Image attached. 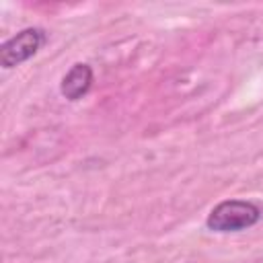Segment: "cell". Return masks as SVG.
Returning <instances> with one entry per match:
<instances>
[{"label":"cell","mask_w":263,"mask_h":263,"mask_svg":"<svg viewBox=\"0 0 263 263\" xmlns=\"http://www.w3.org/2000/svg\"><path fill=\"white\" fill-rule=\"evenodd\" d=\"M263 212L257 203L247 199H224L212 208L205 218V226L212 232H240L255 226Z\"/></svg>","instance_id":"obj_1"},{"label":"cell","mask_w":263,"mask_h":263,"mask_svg":"<svg viewBox=\"0 0 263 263\" xmlns=\"http://www.w3.org/2000/svg\"><path fill=\"white\" fill-rule=\"evenodd\" d=\"M43 41H45V33L39 27H29V29L18 31L14 37L4 41L2 47H0L2 68H14L18 64L27 62L29 58H33L39 51Z\"/></svg>","instance_id":"obj_2"},{"label":"cell","mask_w":263,"mask_h":263,"mask_svg":"<svg viewBox=\"0 0 263 263\" xmlns=\"http://www.w3.org/2000/svg\"><path fill=\"white\" fill-rule=\"evenodd\" d=\"M92 86V68L88 64H74L62 78L60 90L68 101L82 99Z\"/></svg>","instance_id":"obj_3"}]
</instances>
